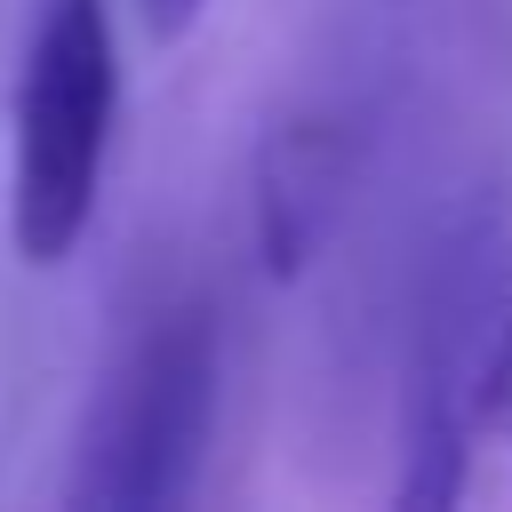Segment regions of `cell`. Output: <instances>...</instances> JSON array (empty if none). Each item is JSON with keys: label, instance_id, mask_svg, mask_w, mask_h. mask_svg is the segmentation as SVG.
I'll return each mask as SVG.
<instances>
[{"label": "cell", "instance_id": "1", "mask_svg": "<svg viewBox=\"0 0 512 512\" xmlns=\"http://www.w3.org/2000/svg\"><path fill=\"white\" fill-rule=\"evenodd\" d=\"M120 120L112 0H40L8 96V248L32 272L72 264L96 224Z\"/></svg>", "mask_w": 512, "mask_h": 512}, {"label": "cell", "instance_id": "2", "mask_svg": "<svg viewBox=\"0 0 512 512\" xmlns=\"http://www.w3.org/2000/svg\"><path fill=\"white\" fill-rule=\"evenodd\" d=\"M224 392V336L200 296L160 304L104 368L80 432L64 504L72 512H168L192 496Z\"/></svg>", "mask_w": 512, "mask_h": 512}, {"label": "cell", "instance_id": "3", "mask_svg": "<svg viewBox=\"0 0 512 512\" xmlns=\"http://www.w3.org/2000/svg\"><path fill=\"white\" fill-rule=\"evenodd\" d=\"M504 224L488 200H464L424 264L408 368H400V480L392 504L448 512L472 496V424H480V376L504 312Z\"/></svg>", "mask_w": 512, "mask_h": 512}, {"label": "cell", "instance_id": "4", "mask_svg": "<svg viewBox=\"0 0 512 512\" xmlns=\"http://www.w3.org/2000/svg\"><path fill=\"white\" fill-rule=\"evenodd\" d=\"M352 128L344 112H288L264 128L256 144V176H248V216H256V256L272 280H296L320 240L344 216L352 192Z\"/></svg>", "mask_w": 512, "mask_h": 512}, {"label": "cell", "instance_id": "5", "mask_svg": "<svg viewBox=\"0 0 512 512\" xmlns=\"http://www.w3.org/2000/svg\"><path fill=\"white\" fill-rule=\"evenodd\" d=\"M504 472L512 480V288L496 312V344H488V376H480V424H472V472Z\"/></svg>", "mask_w": 512, "mask_h": 512}, {"label": "cell", "instance_id": "6", "mask_svg": "<svg viewBox=\"0 0 512 512\" xmlns=\"http://www.w3.org/2000/svg\"><path fill=\"white\" fill-rule=\"evenodd\" d=\"M200 8H208V0H136V24L168 48V40H184V32L200 24Z\"/></svg>", "mask_w": 512, "mask_h": 512}]
</instances>
